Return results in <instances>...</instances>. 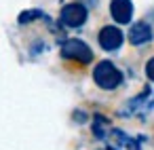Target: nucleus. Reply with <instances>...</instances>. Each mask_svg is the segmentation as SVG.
Returning a JSON list of instances; mask_svg holds the SVG:
<instances>
[{"instance_id":"1","label":"nucleus","mask_w":154,"mask_h":150,"mask_svg":"<svg viewBox=\"0 0 154 150\" xmlns=\"http://www.w3.org/2000/svg\"><path fill=\"white\" fill-rule=\"evenodd\" d=\"M91 78H93L95 87L101 89V91H116L122 85V80H125L122 70L114 61H110V59H99L93 66Z\"/></svg>"},{"instance_id":"2","label":"nucleus","mask_w":154,"mask_h":150,"mask_svg":"<svg viewBox=\"0 0 154 150\" xmlns=\"http://www.w3.org/2000/svg\"><path fill=\"white\" fill-rule=\"evenodd\" d=\"M59 53L63 59L74 61L78 66H89L93 61V49L82 38H66L59 47Z\"/></svg>"},{"instance_id":"3","label":"nucleus","mask_w":154,"mask_h":150,"mask_svg":"<svg viewBox=\"0 0 154 150\" xmlns=\"http://www.w3.org/2000/svg\"><path fill=\"white\" fill-rule=\"evenodd\" d=\"M89 19V9L82 5V2H68L61 7L59 11V21L63 28H70V30H78L87 23Z\"/></svg>"},{"instance_id":"4","label":"nucleus","mask_w":154,"mask_h":150,"mask_svg":"<svg viewBox=\"0 0 154 150\" xmlns=\"http://www.w3.org/2000/svg\"><path fill=\"white\" fill-rule=\"evenodd\" d=\"M125 32L120 30V26H114V23H108V26H101L99 32H97V45L101 47V51L106 53H114L118 51L122 45H125Z\"/></svg>"},{"instance_id":"5","label":"nucleus","mask_w":154,"mask_h":150,"mask_svg":"<svg viewBox=\"0 0 154 150\" xmlns=\"http://www.w3.org/2000/svg\"><path fill=\"white\" fill-rule=\"evenodd\" d=\"M133 0H110V17L114 26H129L133 23Z\"/></svg>"},{"instance_id":"6","label":"nucleus","mask_w":154,"mask_h":150,"mask_svg":"<svg viewBox=\"0 0 154 150\" xmlns=\"http://www.w3.org/2000/svg\"><path fill=\"white\" fill-rule=\"evenodd\" d=\"M125 38L133 47H143V45H148L154 38V32H152V28H150L148 21H135V23H131V28H129V32H127Z\"/></svg>"},{"instance_id":"7","label":"nucleus","mask_w":154,"mask_h":150,"mask_svg":"<svg viewBox=\"0 0 154 150\" xmlns=\"http://www.w3.org/2000/svg\"><path fill=\"white\" fill-rule=\"evenodd\" d=\"M42 17H45L42 11H38V9H28V11L19 13L17 23H19V26H28V23H32V21H36V19H42Z\"/></svg>"},{"instance_id":"8","label":"nucleus","mask_w":154,"mask_h":150,"mask_svg":"<svg viewBox=\"0 0 154 150\" xmlns=\"http://www.w3.org/2000/svg\"><path fill=\"white\" fill-rule=\"evenodd\" d=\"M143 72H146V76H148V80H152L154 83V55L146 61V68H143Z\"/></svg>"}]
</instances>
